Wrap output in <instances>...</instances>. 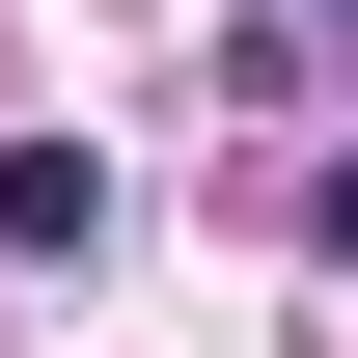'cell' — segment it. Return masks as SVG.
<instances>
[{"instance_id": "7a4b0ae2", "label": "cell", "mask_w": 358, "mask_h": 358, "mask_svg": "<svg viewBox=\"0 0 358 358\" xmlns=\"http://www.w3.org/2000/svg\"><path fill=\"white\" fill-rule=\"evenodd\" d=\"M303 28H331V55H358V0H303Z\"/></svg>"}, {"instance_id": "6da1fadb", "label": "cell", "mask_w": 358, "mask_h": 358, "mask_svg": "<svg viewBox=\"0 0 358 358\" xmlns=\"http://www.w3.org/2000/svg\"><path fill=\"white\" fill-rule=\"evenodd\" d=\"M0 248H110V166L83 138H0Z\"/></svg>"}]
</instances>
